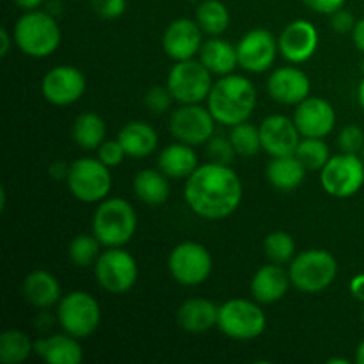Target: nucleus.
Returning a JSON list of instances; mask_svg holds the SVG:
<instances>
[{
    "mask_svg": "<svg viewBox=\"0 0 364 364\" xmlns=\"http://www.w3.org/2000/svg\"><path fill=\"white\" fill-rule=\"evenodd\" d=\"M242 181L230 166L210 162L199 166L185 183V201L205 219H224L242 201Z\"/></svg>",
    "mask_w": 364,
    "mask_h": 364,
    "instance_id": "1",
    "label": "nucleus"
},
{
    "mask_svg": "<svg viewBox=\"0 0 364 364\" xmlns=\"http://www.w3.org/2000/svg\"><path fill=\"white\" fill-rule=\"evenodd\" d=\"M256 107V89L240 75H226L213 84L208 95V110L217 123L235 127L249 119Z\"/></svg>",
    "mask_w": 364,
    "mask_h": 364,
    "instance_id": "2",
    "label": "nucleus"
},
{
    "mask_svg": "<svg viewBox=\"0 0 364 364\" xmlns=\"http://www.w3.org/2000/svg\"><path fill=\"white\" fill-rule=\"evenodd\" d=\"M14 41L27 55L48 57L59 48L60 28L48 13L27 11L14 25Z\"/></svg>",
    "mask_w": 364,
    "mask_h": 364,
    "instance_id": "3",
    "label": "nucleus"
},
{
    "mask_svg": "<svg viewBox=\"0 0 364 364\" xmlns=\"http://www.w3.org/2000/svg\"><path fill=\"white\" fill-rule=\"evenodd\" d=\"M137 228V215L130 203L121 198L107 199L92 217V233L107 247H121L132 240Z\"/></svg>",
    "mask_w": 364,
    "mask_h": 364,
    "instance_id": "4",
    "label": "nucleus"
},
{
    "mask_svg": "<svg viewBox=\"0 0 364 364\" xmlns=\"http://www.w3.org/2000/svg\"><path fill=\"white\" fill-rule=\"evenodd\" d=\"M338 272V263L331 252L309 249L301 252L290 265V281L304 294H316L329 287Z\"/></svg>",
    "mask_w": 364,
    "mask_h": 364,
    "instance_id": "5",
    "label": "nucleus"
},
{
    "mask_svg": "<svg viewBox=\"0 0 364 364\" xmlns=\"http://www.w3.org/2000/svg\"><path fill=\"white\" fill-rule=\"evenodd\" d=\"M110 167L100 159H80L70 166L68 188L71 194L84 203H98L107 198L112 188Z\"/></svg>",
    "mask_w": 364,
    "mask_h": 364,
    "instance_id": "6",
    "label": "nucleus"
},
{
    "mask_svg": "<svg viewBox=\"0 0 364 364\" xmlns=\"http://www.w3.org/2000/svg\"><path fill=\"white\" fill-rule=\"evenodd\" d=\"M217 326L231 340L249 341L265 331V313L251 301L231 299L219 308Z\"/></svg>",
    "mask_w": 364,
    "mask_h": 364,
    "instance_id": "7",
    "label": "nucleus"
},
{
    "mask_svg": "<svg viewBox=\"0 0 364 364\" xmlns=\"http://www.w3.org/2000/svg\"><path fill=\"white\" fill-rule=\"evenodd\" d=\"M167 87L180 103H201L213 87L212 71L201 60H178L169 71Z\"/></svg>",
    "mask_w": 364,
    "mask_h": 364,
    "instance_id": "8",
    "label": "nucleus"
},
{
    "mask_svg": "<svg viewBox=\"0 0 364 364\" xmlns=\"http://www.w3.org/2000/svg\"><path fill=\"white\" fill-rule=\"evenodd\" d=\"M320 183L333 198H352L364 185L363 160L352 153L331 156L320 171Z\"/></svg>",
    "mask_w": 364,
    "mask_h": 364,
    "instance_id": "9",
    "label": "nucleus"
},
{
    "mask_svg": "<svg viewBox=\"0 0 364 364\" xmlns=\"http://www.w3.org/2000/svg\"><path fill=\"white\" fill-rule=\"evenodd\" d=\"M57 318L68 334L75 338H87L98 329L102 311L95 297L85 291H71L60 301Z\"/></svg>",
    "mask_w": 364,
    "mask_h": 364,
    "instance_id": "10",
    "label": "nucleus"
},
{
    "mask_svg": "<svg viewBox=\"0 0 364 364\" xmlns=\"http://www.w3.org/2000/svg\"><path fill=\"white\" fill-rule=\"evenodd\" d=\"M95 274L100 287L110 294H124L135 284L139 276L137 263L130 252L110 247L102 252L95 263Z\"/></svg>",
    "mask_w": 364,
    "mask_h": 364,
    "instance_id": "11",
    "label": "nucleus"
},
{
    "mask_svg": "<svg viewBox=\"0 0 364 364\" xmlns=\"http://www.w3.org/2000/svg\"><path fill=\"white\" fill-rule=\"evenodd\" d=\"M212 255L208 249L196 242L176 245L169 256V270L174 279L185 287H196L208 279L212 272Z\"/></svg>",
    "mask_w": 364,
    "mask_h": 364,
    "instance_id": "12",
    "label": "nucleus"
},
{
    "mask_svg": "<svg viewBox=\"0 0 364 364\" xmlns=\"http://www.w3.org/2000/svg\"><path fill=\"white\" fill-rule=\"evenodd\" d=\"M215 117L208 109H203L198 103L181 105L171 114V134L180 142L188 146L205 144L213 137Z\"/></svg>",
    "mask_w": 364,
    "mask_h": 364,
    "instance_id": "13",
    "label": "nucleus"
},
{
    "mask_svg": "<svg viewBox=\"0 0 364 364\" xmlns=\"http://www.w3.org/2000/svg\"><path fill=\"white\" fill-rule=\"evenodd\" d=\"M277 50L279 45L274 39L272 32L265 28H255L247 32L237 45L238 64L252 73H262L272 66Z\"/></svg>",
    "mask_w": 364,
    "mask_h": 364,
    "instance_id": "14",
    "label": "nucleus"
},
{
    "mask_svg": "<svg viewBox=\"0 0 364 364\" xmlns=\"http://www.w3.org/2000/svg\"><path fill=\"white\" fill-rule=\"evenodd\" d=\"M41 91L53 105H71L85 92V77L73 66H57L45 75Z\"/></svg>",
    "mask_w": 364,
    "mask_h": 364,
    "instance_id": "15",
    "label": "nucleus"
},
{
    "mask_svg": "<svg viewBox=\"0 0 364 364\" xmlns=\"http://www.w3.org/2000/svg\"><path fill=\"white\" fill-rule=\"evenodd\" d=\"M299 132L304 137H326L336 123V112L327 100L308 96L297 105L294 116Z\"/></svg>",
    "mask_w": 364,
    "mask_h": 364,
    "instance_id": "16",
    "label": "nucleus"
},
{
    "mask_svg": "<svg viewBox=\"0 0 364 364\" xmlns=\"http://www.w3.org/2000/svg\"><path fill=\"white\" fill-rule=\"evenodd\" d=\"M201 32L203 28L199 27L198 21L188 20V18L174 20L164 32V52L176 63L192 59L203 46Z\"/></svg>",
    "mask_w": 364,
    "mask_h": 364,
    "instance_id": "17",
    "label": "nucleus"
},
{
    "mask_svg": "<svg viewBox=\"0 0 364 364\" xmlns=\"http://www.w3.org/2000/svg\"><path fill=\"white\" fill-rule=\"evenodd\" d=\"M299 132L295 121L288 119L287 116H270L259 124V137H262V148L272 156H288L295 155L299 146Z\"/></svg>",
    "mask_w": 364,
    "mask_h": 364,
    "instance_id": "18",
    "label": "nucleus"
},
{
    "mask_svg": "<svg viewBox=\"0 0 364 364\" xmlns=\"http://www.w3.org/2000/svg\"><path fill=\"white\" fill-rule=\"evenodd\" d=\"M279 52L290 63H306L318 46V32L308 20H295L279 36Z\"/></svg>",
    "mask_w": 364,
    "mask_h": 364,
    "instance_id": "19",
    "label": "nucleus"
},
{
    "mask_svg": "<svg viewBox=\"0 0 364 364\" xmlns=\"http://www.w3.org/2000/svg\"><path fill=\"white\" fill-rule=\"evenodd\" d=\"M311 91V84L304 71L297 68H279L269 78V92L276 102L299 105Z\"/></svg>",
    "mask_w": 364,
    "mask_h": 364,
    "instance_id": "20",
    "label": "nucleus"
},
{
    "mask_svg": "<svg viewBox=\"0 0 364 364\" xmlns=\"http://www.w3.org/2000/svg\"><path fill=\"white\" fill-rule=\"evenodd\" d=\"M34 350L48 364H80L82 347L71 334H55L34 343Z\"/></svg>",
    "mask_w": 364,
    "mask_h": 364,
    "instance_id": "21",
    "label": "nucleus"
},
{
    "mask_svg": "<svg viewBox=\"0 0 364 364\" xmlns=\"http://www.w3.org/2000/svg\"><path fill=\"white\" fill-rule=\"evenodd\" d=\"M288 284H290V274L277 265H265L252 277V297L262 304H270L284 297Z\"/></svg>",
    "mask_w": 364,
    "mask_h": 364,
    "instance_id": "22",
    "label": "nucleus"
},
{
    "mask_svg": "<svg viewBox=\"0 0 364 364\" xmlns=\"http://www.w3.org/2000/svg\"><path fill=\"white\" fill-rule=\"evenodd\" d=\"M219 320V308L206 299H188L178 309V323L188 333H205Z\"/></svg>",
    "mask_w": 364,
    "mask_h": 364,
    "instance_id": "23",
    "label": "nucleus"
},
{
    "mask_svg": "<svg viewBox=\"0 0 364 364\" xmlns=\"http://www.w3.org/2000/svg\"><path fill=\"white\" fill-rule=\"evenodd\" d=\"M117 141L121 142L128 156L144 159L156 149L159 135H156L155 128L149 127V124L141 123V121H132L127 127L121 128Z\"/></svg>",
    "mask_w": 364,
    "mask_h": 364,
    "instance_id": "24",
    "label": "nucleus"
},
{
    "mask_svg": "<svg viewBox=\"0 0 364 364\" xmlns=\"http://www.w3.org/2000/svg\"><path fill=\"white\" fill-rule=\"evenodd\" d=\"M159 166L160 171H162L167 178H174V180L188 178L199 167L198 155H196V151L192 149V146L185 144V142L167 146V148L160 153Z\"/></svg>",
    "mask_w": 364,
    "mask_h": 364,
    "instance_id": "25",
    "label": "nucleus"
},
{
    "mask_svg": "<svg viewBox=\"0 0 364 364\" xmlns=\"http://www.w3.org/2000/svg\"><path fill=\"white\" fill-rule=\"evenodd\" d=\"M23 297L36 308H50L60 299L59 281L45 270H34L23 281Z\"/></svg>",
    "mask_w": 364,
    "mask_h": 364,
    "instance_id": "26",
    "label": "nucleus"
},
{
    "mask_svg": "<svg viewBox=\"0 0 364 364\" xmlns=\"http://www.w3.org/2000/svg\"><path fill=\"white\" fill-rule=\"evenodd\" d=\"M199 60L212 71V75L226 77L238 66V53L233 45L219 38H212L203 43L199 50Z\"/></svg>",
    "mask_w": 364,
    "mask_h": 364,
    "instance_id": "27",
    "label": "nucleus"
},
{
    "mask_svg": "<svg viewBox=\"0 0 364 364\" xmlns=\"http://www.w3.org/2000/svg\"><path fill=\"white\" fill-rule=\"evenodd\" d=\"M306 167L295 155L274 156L267 167V178L279 191H295L304 181Z\"/></svg>",
    "mask_w": 364,
    "mask_h": 364,
    "instance_id": "28",
    "label": "nucleus"
},
{
    "mask_svg": "<svg viewBox=\"0 0 364 364\" xmlns=\"http://www.w3.org/2000/svg\"><path fill=\"white\" fill-rule=\"evenodd\" d=\"M135 196L146 205H162L171 194L169 180L162 171L144 169L139 171L134 180Z\"/></svg>",
    "mask_w": 364,
    "mask_h": 364,
    "instance_id": "29",
    "label": "nucleus"
},
{
    "mask_svg": "<svg viewBox=\"0 0 364 364\" xmlns=\"http://www.w3.org/2000/svg\"><path fill=\"white\" fill-rule=\"evenodd\" d=\"M107 128L102 117L95 112H84L75 119L73 137L84 149H98L103 144Z\"/></svg>",
    "mask_w": 364,
    "mask_h": 364,
    "instance_id": "30",
    "label": "nucleus"
},
{
    "mask_svg": "<svg viewBox=\"0 0 364 364\" xmlns=\"http://www.w3.org/2000/svg\"><path fill=\"white\" fill-rule=\"evenodd\" d=\"M196 21L206 34L220 36L230 25V13L219 0H205L196 11Z\"/></svg>",
    "mask_w": 364,
    "mask_h": 364,
    "instance_id": "31",
    "label": "nucleus"
},
{
    "mask_svg": "<svg viewBox=\"0 0 364 364\" xmlns=\"http://www.w3.org/2000/svg\"><path fill=\"white\" fill-rule=\"evenodd\" d=\"M34 345L21 331H6L0 336V361L4 364H20L31 355Z\"/></svg>",
    "mask_w": 364,
    "mask_h": 364,
    "instance_id": "32",
    "label": "nucleus"
},
{
    "mask_svg": "<svg viewBox=\"0 0 364 364\" xmlns=\"http://www.w3.org/2000/svg\"><path fill=\"white\" fill-rule=\"evenodd\" d=\"M295 156L306 167V171H322L329 162V146L320 137H306L299 142Z\"/></svg>",
    "mask_w": 364,
    "mask_h": 364,
    "instance_id": "33",
    "label": "nucleus"
},
{
    "mask_svg": "<svg viewBox=\"0 0 364 364\" xmlns=\"http://www.w3.org/2000/svg\"><path fill=\"white\" fill-rule=\"evenodd\" d=\"M230 141L233 144L235 151L242 156H255L262 148V137H259V128L252 127L249 123L235 124L230 134Z\"/></svg>",
    "mask_w": 364,
    "mask_h": 364,
    "instance_id": "34",
    "label": "nucleus"
},
{
    "mask_svg": "<svg viewBox=\"0 0 364 364\" xmlns=\"http://www.w3.org/2000/svg\"><path fill=\"white\" fill-rule=\"evenodd\" d=\"M100 244L102 242L95 237V233L75 237L68 249L71 262L78 267L95 265L96 259L100 258Z\"/></svg>",
    "mask_w": 364,
    "mask_h": 364,
    "instance_id": "35",
    "label": "nucleus"
},
{
    "mask_svg": "<svg viewBox=\"0 0 364 364\" xmlns=\"http://www.w3.org/2000/svg\"><path fill=\"white\" fill-rule=\"evenodd\" d=\"M265 255L274 263H287L295 255V242L284 231H274L265 238Z\"/></svg>",
    "mask_w": 364,
    "mask_h": 364,
    "instance_id": "36",
    "label": "nucleus"
},
{
    "mask_svg": "<svg viewBox=\"0 0 364 364\" xmlns=\"http://www.w3.org/2000/svg\"><path fill=\"white\" fill-rule=\"evenodd\" d=\"M206 153L212 159V162L223 164V166H230L235 159V148L231 144L230 139L224 137H212L206 146Z\"/></svg>",
    "mask_w": 364,
    "mask_h": 364,
    "instance_id": "37",
    "label": "nucleus"
},
{
    "mask_svg": "<svg viewBox=\"0 0 364 364\" xmlns=\"http://www.w3.org/2000/svg\"><path fill=\"white\" fill-rule=\"evenodd\" d=\"M338 146L341 148L343 153H352L358 155L359 151L364 149V134L359 127L355 124H348L338 135Z\"/></svg>",
    "mask_w": 364,
    "mask_h": 364,
    "instance_id": "38",
    "label": "nucleus"
},
{
    "mask_svg": "<svg viewBox=\"0 0 364 364\" xmlns=\"http://www.w3.org/2000/svg\"><path fill=\"white\" fill-rule=\"evenodd\" d=\"M173 100L174 96L169 91V87H160V85H156V87L149 89L144 102L153 114H164L171 107Z\"/></svg>",
    "mask_w": 364,
    "mask_h": 364,
    "instance_id": "39",
    "label": "nucleus"
},
{
    "mask_svg": "<svg viewBox=\"0 0 364 364\" xmlns=\"http://www.w3.org/2000/svg\"><path fill=\"white\" fill-rule=\"evenodd\" d=\"M124 156H127V151L119 141H103V144L98 148V159L109 167L119 166Z\"/></svg>",
    "mask_w": 364,
    "mask_h": 364,
    "instance_id": "40",
    "label": "nucleus"
},
{
    "mask_svg": "<svg viewBox=\"0 0 364 364\" xmlns=\"http://www.w3.org/2000/svg\"><path fill=\"white\" fill-rule=\"evenodd\" d=\"M96 14L105 20H116L127 11V0H92Z\"/></svg>",
    "mask_w": 364,
    "mask_h": 364,
    "instance_id": "41",
    "label": "nucleus"
},
{
    "mask_svg": "<svg viewBox=\"0 0 364 364\" xmlns=\"http://www.w3.org/2000/svg\"><path fill=\"white\" fill-rule=\"evenodd\" d=\"M331 25H333L334 31L343 34V32L354 31L355 20H354V16H352V13H348V11H345L343 7H341V9H338L336 13H333Z\"/></svg>",
    "mask_w": 364,
    "mask_h": 364,
    "instance_id": "42",
    "label": "nucleus"
},
{
    "mask_svg": "<svg viewBox=\"0 0 364 364\" xmlns=\"http://www.w3.org/2000/svg\"><path fill=\"white\" fill-rule=\"evenodd\" d=\"M304 4L320 14H333L343 7L345 0H304Z\"/></svg>",
    "mask_w": 364,
    "mask_h": 364,
    "instance_id": "43",
    "label": "nucleus"
},
{
    "mask_svg": "<svg viewBox=\"0 0 364 364\" xmlns=\"http://www.w3.org/2000/svg\"><path fill=\"white\" fill-rule=\"evenodd\" d=\"M350 291L358 301L364 302V274H358V276L350 281Z\"/></svg>",
    "mask_w": 364,
    "mask_h": 364,
    "instance_id": "44",
    "label": "nucleus"
},
{
    "mask_svg": "<svg viewBox=\"0 0 364 364\" xmlns=\"http://www.w3.org/2000/svg\"><path fill=\"white\" fill-rule=\"evenodd\" d=\"M352 38H354L355 46L364 53V18L363 20L355 21V27L352 31Z\"/></svg>",
    "mask_w": 364,
    "mask_h": 364,
    "instance_id": "45",
    "label": "nucleus"
},
{
    "mask_svg": "<svg viewBox=\"0 0 364 364\" xmlns=\"http://www.w3.org/2000/svg\"><path fill=\"white\" fill-rule=\"evenodd\" d=\"M13 2L16 4L18 7H21V9L34 11V9H38L39 6H41L43 0H13Z\"/></svg>",
    "mask_w": 364,
    "mask_h": 364,
    "instance_id": "46",
    "label": "nucleus"
},
{
    "mask_svg": "<svg viewBox=\"0 0 364 364\" xmlns=\"http://www.w3.org/2000/svg\"><path fill=\"white\" fill-rule=\"evenodd\" d=\"M0 41H2V48H0V55L6 57L9 53V45H11V38H9V32L6 28L0 31Z\"/></svg>",
    "mask_w": 364,
    "mask_h": 364,
    "instance_id": "47",
    "label": "nucleus"
},
{
    "mask_svg": "<svg viewBox=\"0 0 364 364\" xmlns=\"http://www.w3.org/2000/svg\"><path fill=\"white\" fill-rule=\"evenodd\" d=\"M355 361L359 364H364V340L361 341V345L358 347V354H355Z\"/></svg>",
    "mask_w": 364,
    "mask_h": 364,
    "instance_id": "48",
    "label": "nucleus"
},
{
    "mask_svg": "<svg viewBox=\"0 0 364 364\" xmlns=\"http://www.w3.org/2000/svg\"><path fill=\"white\" fill-rule=\"evenodd\" d=\"M358 96H359V103H361V107L364 109V78L361 80V84H359Z\"/></svg>",
    "mask_w": 364,
    "mask_h": 364,
    "instance_id": "49",
    "label": "nucleus"
},
{
    "mask_svg": "<svg viewBox=\"0 0 364 364\" xmlns=\"http://www.w3.org/2000/svg\"><path fill=\"white\" fill-rule=\"evenodd\" d=\"M329 364H348L347 359H331Z\"/></svg>",
    "mask_w": 364,
    "mask_h": 364,
    "instance_id": "50",
    "label": "nucleus"
},
{
    "mask_svg": "<svg viewBox=\"0 0 364 364\" xmlns=\"http://www.w3.org/2000/svg\"><path fill=\"white\" fill-rule=\"evenodd\" d=\"M363 71H364V60H363Z\"/></svg>",
    "mask_w": 364,
    "mask_h": 364,
    "instance_id": "51",
    "label": "nucleus"
},
{
    "mask_svg": "<svg viewBox=\"0 0 364 364\" xmlns=\"http://www.w3.org/2000/svg\"><path fill=\"white\" fill-rule=\"evenodd\" d=\"M363 159H364V149H363Z\"/></svg>",
    "mask_w": 364,
    "mask_h": 364,
    "instance_id": "52",
    "label": "nucleus"
},
{
    "mask_svg": "<svg viewBox=\"0 0 364 364\" xmlns=\"http://www.w3.org/2000/svg\"><path fill=\"white\" fill-rule=\"evenodd\" d=\"M363 318H364V313H363Z\"/></svg>",
    "mask_w": 364,
    "mask_h": 364,
    "instance_id": "53",
    "label": "nucleus"
}]
</instances>
